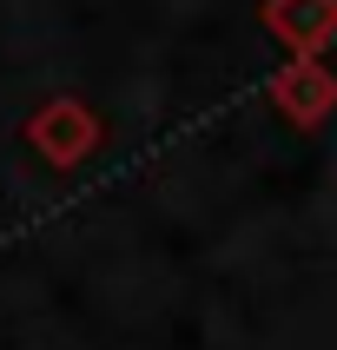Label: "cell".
Returning a JSON list of instances; mask_svg holds the SVG:
<instances>
[{"label": "cell", "instance_id": "6da1fadb", "mask_svg": "<svg viewBox=\"0 0 337 350\" xmlns=\"http://www.w3.org/2000/svg\"><path fill=\"white\" fill-rule=\"evenodd\" d=\"M27 139L40 146V159H53V165H79V159L93 152L99 139V119L79 106V99H53V106H40L27 119Z\"/></svg>", "mask_w": 337, "mask_h": 350}]
</instances>
